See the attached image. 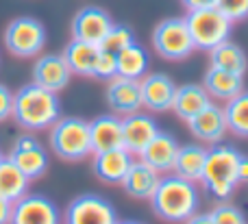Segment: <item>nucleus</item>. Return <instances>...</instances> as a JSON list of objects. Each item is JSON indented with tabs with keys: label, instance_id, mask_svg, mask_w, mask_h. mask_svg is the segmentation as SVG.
I'll use <instances>...</instances> for the list:
<instances>
[{
	"label": "nucleus",
	"instance_id": "obj_20",
	"mask_svg": "<svg viewBox=\"0 0 248 224\" xmlns=\"http://www.w3.org/2000/svg\"><path fill=\"white\" fill-rule=\"evenodd\" d=\"M163 174H159L155 168H150L148 164H144L141 159L133 161L131 168H128L126 177L122 181V187L128 196L137 200H150L157 190L159 181H161Z\"/></svg>",
	"mask_w": 248,
	"mask_h": 224
},
{
	"label": "nucleus",
	"instance_id": "obj_38",
	"mask_svg": "<svg viewBox=\"0 0 248 224\" xmlns=\"http://www.w3.org/2000/svg\"><path fill=\"white\" fill-rule=\"evenodd\" d=\"M118 224H141V222H137V220H118Z\"/></svg>",
	"mask_w": 248,
	"mask_h": 224
},
{
	"label": "nucleus",
	"instance_id": "obj_33",
	"mask_svg": "<svg viewBox=\"0 0 248 224\" xmlns=\"http://www.w3.org/2000/svg\"><path fill=\"white\" fill-rule=\"evenodd\" d=\"M13 116V91L0 83V122Z\"/></svg>",
	"mask_w": 248,
	"mask_h": 224
},
{
	"label": "nucleus",
	"instance_id": "obj_5",
	"mask_svg": "<svg viewBox=\"0 0 248 224\" xmlns=\"http://www.w3.org/2000/svg\"><path fill=\"white\" fill-rule=\"evenodd\" d=\"M185 22H187L189 35L194 39V46L205 52L214 50L216 46L229 42L233 33V22L224 13H220L216 7L187 11Z\"/></svg>",
	"mask_w": 248,
	"mask_h": 224
},
{
	"label": "nucleus",
	"instance_id": "obj_14",
	"mask_svg": "<svg viewBox=\"0 0 248 224\" xmlns=\"http://www.w3.org/2000/svg\"><path fill=\"white\" fill-rule=\"evenodd\" d=\"M159 131L161 129H159L157 120L148 113L137 111L122 118V142L131 155L140 157V152L153 142Z\"/></svg>",
	"mask_w": 248,
	"mask_h": 224
},
{
	"label": "nucleus",
	"instance_id": "obj_26",
	"mask_svg": "<svg viewBox=\"0 0 248 224\" xmlns=\"http://www.w3.org/2000/svg\"><path fill=\"white\" fill-rule=\"evenodd\" d=\"M29 185L31 181L26 179V174L11 159L4 157V161L0 164V198L16 203L29 194Z\"/></svg>",
	"mask_w": 248,
	"mask_h": 224
},
{
	"label": "nucleus",
	"instance_id": "obj_7",
	"mask_svg": "<svg viewBox=\"0 0 248 224\" xmlns=\"http://www.w3.org/2000/svg\"><path fill=\"white\" fill-rule=\"evenodd\" d=\"M153 48L168 61H183L196 50L185 17H166L153 30Z\"/></svg>",
	"mask_w": 248,
	"mask_h": 224
},
{
	"label": "nucleus",
	"instance_id": "obj_37",
	"mask_svg": "<svg viewBox=\"0 0 248 224\" xmlns=\"http://www.w3.org/2000/svg\"><path fill=\"white\" fill-rule=\"evenodd\" d=\"M183 224H214V220H211V216L209 213H194L192 218H189V220H185Z\"/></svg>",
	"mask_w": 248,
	"mask_h": 224
},
{
	"label": "nucleus",
	"instance_id": "obj_10",
	"mask_svg": "<svg viewBox=\"0 0 248 224\" xmlns=\"http://www.w3.org/2000/svg\"><path fill=\"white\" fill-rule=\"evenodd\" d=\"M9 224H61V211L42 194H26L13 203Z\"/></svg>",
	"mask_w": 248,
	"mask_h": 224
},
{
	"label": "nucleus",
	"instance_id": "obj_3",
	"mask_svg": "<svg viewBox=\"0 0 248 224\" xmlns=\"http://www.w3.org/2000/svg\"><path fill=\"white\" fill-rule=\"evenodd\" d=\"M240 159H242L240 150L229 146V144H214L207 150V161L201 183L207 187V192L214 198L227 203L233 196V190L240 183L237 181V164H240Z\"/></svg>",
	"mask_w": 248,
	"mask_h": 224
},
{
	"label": "nucleus",
	"instance_id": "obj_30",
	"mask_svg": "<svg viewBox=\"0 0 248 224\" xmlns=\"http://www.w3.org/2000/svg\"><path fill=\"white\" fill-rule=\"evenodd\" d=\"M209 216H211V220H214V224H248L242 209H237L235 205H231V203L218 205L214 211H209Z\"/></svg>",
	"mask_w": 248,
	"mask_h": 224
},
{
	"label": "nucleus",
	"instance_id": "obj_31",
	"mask_svg": "<svg viewBox=\"0 0 248 224\" xmlns=\"http://www.w3.org/2000/svg\"><path fill=\"white\" fill-rule=\"evenodd\" d=\"M216 9L235 24L248 17V0H216Z\"/></svg>",
	"mask_w": 248,
	"mask_h": 224
},
{
	"label": "nucleus",
	"instance_id": "obj_36",
	"mask_svg": "<svg viewBox=\"0 0 248 224\" xmlns=\"http://www.w3.org/2000/svg\"><path fill=\"white\" fill-rule=\"evenodd\" d=\"M237 181L248 183V157H242L237 164Z\"/></svg>",
	"mask_w": 248,
	"mask_h": 224
},
{
	"label": "nucleus",
	"instance_id": "obj_15",
	"mask_svg": "<svg viewBox=\"0 0 248 224\" xmlns=\"http://www.w3.org/2000/svg\"><path fill=\"white\" fill-rule=\"evenodd\" d=\"M107 105L116 116H131L137 113L144 105H141V90H140V81L133 78H122V76H113L111 81H107Z\"/></svg>",
	"mask_w": 248,
	"mask_h": 224
},
{
	"label": "nucleus",
	"instance_id": "obj_12",
	"mask_svg": "<svg viewBox=\"0 0 248 224\" xmlns=\"http://www.w3.org/2000/svg\"><path fill=\"white\" fill-rule=\"evenodd\" d=\"M176 83L172 81V76L163 72H148L144 78L140 81V90H141V105L148 111L161 113V111H170L172 109V100L176 94Z\"/></svg>",
	"mask_w": 248,
	"mask_h": 224
},
{
	"label": "nucleus",
	"instance_id": "obj_27",
	"mask_svg": "<svg viewBox=\"0 0 248 224\" xmlns=\"http://www.w3.org/2000/svg\"><path fill=\"white\" fill-rule=\"evenodd\" d=\"M209 57H211V65H214V68L227 70V72L240 74V76L246 74L248 57H246V52L242 50V46L233 44L231 39L220 44V46H216L214 50H209Z\"/></svg>",
	"mask_w": 248,
	"mask_h": 224
},
{
	"label": "nucleus",
	"instance_id": "obj_13",
	"mask_svg": "<svg viewBox=\"0 0 248 224\" xmlns=\"http://www.w3.org/2000/svg\"><path fill=\"white\" fill-rule=\"evenodd\" d=\"M70 78H72V70L65 63L63 55L57 52H46L39 55L33 63V83L44 90L50 91H61L63 87H68Z\"/></svg>",
	"mask_w": 248,
	"mask_h": 224
},
{
	"label": "nucleus",
	"instance_id": "obj_18",
	"mask_svg": "<svg viewBox=\"0 0 248 224\" xmlns=\"http://www.w3.org/2000/svg\"><path fill=\"white\" fill-rule=\"evenodd\" d=\"M133 155L126 148H116V150H105L94 155V174L107 185H122L128 168L133 164Z\"/></svg>",
	"mask_w": 248,
	"mask_h": 224
},
{
	"label": "nucleus",
	"instance_id": "obj_21",
	"mask_svg": "<svg viewBox=\"0 0 248 224\" xmlns=\"http://www.w3.org/2000/svg\"><path fill=\"white\" fill-rule=\"evenodd\" d=\"M214 103L211 96L207 94V90L202 85H196V83H187V85L176 87L174 100H172V111L176 113V118H181L183 122L192 120L194 116L207 109Z\"/></svg>",
	"mask_w": 248,
	"mask_h": 224
},
{
	"label": "nucleus",
	"instance_id": "obj_34",
	"mask_svg": "<svg viewBox=\"0 0 248 224\" xmlns=\"http://www.w3.org/2000/svg\"><path fill=\"white\" fill-rule=\"evenodd\" d=\"M187 11H196V9H209L216 7V0H181Z\"/></svg>",
	"mask_w": 248,
	"mask_h": 224
},
{
	"label": "nucleus",
	"instance_id": "obj_6",
	"mask_svg": "<svg viewBox=\"0 0 248 224\" xmlns=\"http://www.w3.org/2000/svg\"><path fill=\"white\" fill-rule=\"evenodd\" d=\"M4 48L11 52L13 57L20 59H31L37 57L46 46V26L31 15L16 17L7 24L2 33Z\"/></svg>",
	"mask_w": 248,
	"mask_h": 224
},
{
	"label": "nucleus",
	"instance_id": "obj_9",
	"mask_svg": "<svg viewBox=\"0 0 248 224\" xmlns=\"http://www.w3.org/2000/svg\"><path fill=\"white\" fill-rule=\"evenodd\" d=\"M7 159H11L13 164L26 174L29 181L42 179L44 174H46L48 165H50L48 150L33 137V135H22V137H17Z\"/></svg>",
	"mask_w": 248,
	"mask_h": 224
},
{
	"label": "nucleus",
	"instance_id": "obj_1",
	"mask_svg": "<svg viewBox=\"0 0 248 224\" xmlns=\"http://www.w3.org/2000/svg\"><path fill=\"white\" fill-rule=\"evenodd\" d=\"M150 205L159 220L181 224L189 220L194 213H198L201 194H198V187L194 181H187L172 172L161 177L153 198H150Z\"/></svg>",
	"mask_w": 248,
	"mask_h": 224
},
{
	"label": "nucleus",
	"instance_id": "obj_11",
	"mask_svg": "<svg viewBox=\"0 0 248 224\" xmlns=\"http://www.w3.org/2000/svg\"><path fill=\"white\" fill-rule=\"evenodd\" d=\"M113 24L116 22L111 20V15L103 7H94V4L83 7L72 17V39H81V42L100 46V42L111 30Z\"/></svg>",
	"mask_w": 248,
	"mask_h": 224
},
{
	"label": "nucleus",
	"instance_id": "obj_4",
	"mask_svg": "<svg viewBox=\"0 0 248 224\" xmlns=\"http://www.w3.org/2000/svg\"><path fill=\"white\" fill-rule=\"evenodd\" d=\"M50 150L63 161H83L94 155L90 122L83 118H59L50 126Z\"/></svg>",
	"mask_w": 248,
	"mask_h": 224
},
{
	"label": "nucleus",
	"instance_id": "obj_17",
	"mask_svg": "<svg viewBox=\"0 0 248 224\" xmlns=\"http://www.w3.org/2000/svg\"><path fill=\"white\" fill-rule=\"evenodd\" d=\"M179 148H181V144L176 142L174 135L159 131L153 142L140 152V159L144 164H148L150 168H155L159 174H170V172H174Z\"/></svg>",
	"mask_w": 248,
	"mask_h": 224
},
{
	"label": "nucleus",
	"instance_id": "obj_32",
	"mask_svg": "<svg viewBox=\"0 0 248 224\" xmlns=\"http://www.w3.org/2000/svg\"><path fill=\"white\" fill-rule=\"evenodd\" d=\"M113 76H118L116 55L100 48L98 61H96V68H94V78H100V81H111Z\"/></svg>",
	"mask_w": 248,
	"mask_h": 224
},
{
	"label": "nucleus",
	"instance_id": "obj_29",
	"mask_svg": "<svg viewBox=\"0 0 248 224\" xmlns=\"http://www.w3.org/2000/svg\"><path fill=\"white\" fill-rule=\"evenodd\" d=\"M133 42H135V35H133V30L128 29L126 24H113L111 30H109V33L105 35V39L100 42V48L118 55V52L124 50L126 46H131Z\"/></svg>",
	"mask_w": 248,
	"mask_h": 224
},
{
	"label": "nucleus",
	"instance_id": "obj_19",
	"mask_svg": "<svg viewBox=\"0 0 248 224\" xmlns=\"http://www.w3.org/2000/svg\"><path fill=\"white\" fill-rule=\"evenodd\" d=\"M90 137H92V150L105 152L124 148L122 142V118L116 113H105L96 120L90 122Z\"/></svg>",
	"mask_w": 248,
	"mask_h": 224
},
{
	"label": "nucleus",
	"instance_id": "obj_23",
	"mask_svg": "<svg viewBox=\"0 0 248 224\" xmlns=\"http://www.w3.org/2000/svg\"><path fill=\"white\" fill-rule=\"evenodd\" d=\"M61 55H63L65 63L70 65L72 74H78V76H94V68H96V61H98V55H100V46L81 42V39H72V42L63 48Z\"/></svg>",
	"mask_w": 248,
	"mask_h": 224
},
{
	"label": "nucleus",
	"instance_id": "obj_22",
	"mask_svg": "<svg viewBox=\"0 0 248 224\" xmlns=\"http://www.w3.org/2000/svg\"><path fill=\"white\" fill-rule=\"evenodd\" d=\"M202 87H205L207 94L211 96V100H224V103H227V100L235 98L237 94L244 91V76L211 65L205 72Z\"/></svg>",
	"mask_w": 248,
	"mask_h": 224
},
{
	"label": "nucleus",
	"instance_id": "obj_2",
	"mask_svg": "<svg viewBox=\"0 0 248 224\" xmlns=\"http://www.w3.org/2000/svg\"><path fill=\"white\" fill-rule=\"evenodd\" d=\"M13 120L29 133L48 131L61 118L59 96L50 90L29 83L13 94Z\"/></svg>",
	"mask_w": 248,
	"mask_h": 224
},
{
	"label": "nucleus",
	"instance_id": "obj_35",
	"mask_svg": "<svg viewBox=\"0 0 248 224\" xmlns=\"http://www.w3.org/2000/svg\"><path fill=\"white\" fill-rule=\"evenodd\" d=\"M11 211H13V203L0 198V224H9V220H11Z\"/></svg>",
	"mask_w": 248,
	"mask_h": 224
},
{
	"label": "nucleus",
	"instance_id": "obj_8",
	"mask_svg": "<svg viewBox=\"0 0 248 224\" xmlns=\"http://www.w3.org/2000/svg\"><path fill=\"white\" fill-rule=\"evenodd\" d=\"M65 224H118V216L107 198L81 194L65 209Z\"/></svg>",
	"mask_w": 248,
	"mask_h": 224
},
{
	"label": "nucleus",
	"instance_id": "obj_25",
	"mask_svg": "<svg viewBox=\"0 0 248 224\" xmlns=\"http://www.w3.org/2000/svg\"><path fill=\"white\" fill-rule=\"evenodd\" d=\"M148 52L140 46L137 42H133L131 46H126L116 55V65H118V76L122 78H133V81H141L148 74Z\"/></svg>",
	"mask_w": 248,
	"mask_h": 224
},
{
	"label": "nucleus",
	"instance_id": "obj_28",
	"mask_svg": "<svg viewBox=\"0 0 248 224\" xmlns=\"http://www.w3.org/2000/svg\"><path fill=\"white\" fill-rule=\"evenodd\" d=\"M224 118H227L229 133L237 137H248V91L244 90L235 98L227 100L224 105Z\"/></svg>",
	"mask_w": 248,
	"mask_h": 224
},
{
	"label": "nucleus",
	"instance_id": "obj_39",
	"mask_svg": "<svg viewBox=\"0 0 248 224\" xmlns=\"http://www.w3.org/2000/svg\"><path fill=\"white\" fill-rule=\"evenodd\" d=\"M2 161H4V155H2V150H0V164H2Z\"/></svg>",
	"mask_w": 248,
	"mask_h": 224
},
{
	"label": "nucleus",
	"instance_id": "obj_16",
	"mask_svg": "<svg viewBox=\"0 0 248 224\" xmlns=\"http://www.w3.org/2000/svg\"><path fill=\"white\" fill-rule=\"evenodd\" d=\"M187 126L192 131V135L201 142L207 144H220L224 139V135L229 133L227 118H224V109L220 105L211 103L207 109H202L198 116H194L192 120H187Z\"/></svg>",
	"mask_w": 248,
	"mask_h": 224
},
{
	"label": "nucleus",
	"instance_id": "obj_24",
	"mask_svg": "<svg viewBox=\"0 0 248 224\" xmlns=\"http://www.w3.org/2000/svg\"><path fill=\"white\" fill-rule=\"evenodd\" d=\"M207 150L202 144H183L179 148V155H176V164H174V174L187 179V181L198 183L202 177V170H205V161H207Z\"/></svg>",
	"mask_w": 248,
	"mask_h": 224
}]
</instances>
